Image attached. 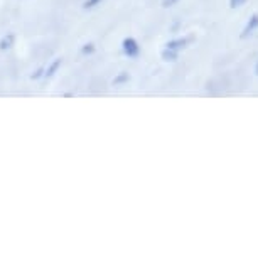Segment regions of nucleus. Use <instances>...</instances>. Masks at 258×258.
<instances>
[{
  "label": "nucleus",
  "instance_id": "obj_1",
  "mask_svg": "<svg viewBox=\"0 0 258 258\" xmlns=\"http://www.w3.org/2000/svg\"><path fill=\"white\" fill-rule=\"evenodd\" d=\"M121 51L126 57H137L140 54V46L137 42V39L134 37H125L121 42Z\"/></svg>",
  "mask_w": 258,
  "mask_h": 258
},
{
  "label": "nucleus",
  "instance_id": "obj_2",
  "mask_svg": "<svg viewBox=\"0 0 258 258\" xmlns=\"http://www.w3.org/2000/svg\"><path fill=\"white\" fill-rule=\"evenodd\" d=\"M255 29H258V14H253V16L248 19L246 26H245V29H243V32L240 34V37L241 39H246L248 36H251Z\"/></svg>",
  "mask_w": 258,
  "mask_h": 258
},
{
  "label": "nucleus",
  "instance_id": "obj_3",
  "mask_svg": "<svg viewBox=\"0 0 258 258\" xmlns=\"http://www.w3.org/2000/svg\"><path fill=\"white\" fill-rule=\"evenodd\" d=\"M189 44V39H184V37H177V39H170V41L165 44V47L167 49H172V51H182V49H186Z\"/></svg>",
  "mask_w": 258,
  "mask_h": 258
},
{
  "label": "nucleus",
  "instance_id": "obj_4",
  "mask_svg": "<svg viewBox=\"0 0 258 258\" xmlns=\"http://www.w3.org/2000/svg\"><path fill=\"white\" fill-rule=\"evenodd\" d=\"M14 41H16V36L14 34H6L2 39H0V51H7L14 46Z\"/></svg>",
  "mask_w": 258,
  "mask_h": 258
},
{
  "label": "nucleus",
  "instance_id": "obj_5",
  "mask_svg": "<svg viewBox=\"0 0 258 258\" xmlns=\"http://www.w3.org/2000/svg\"><path fill=\"white\" fill-rule=\"evenodd\" d=\"M162 59L164 61H167V62H174V61H177V51H172V49H167V47H165V49L162 51Z\"/></svg>",
  "mask_w": 258,
  "mask_h": 258
},
{
  "label": "nucleus",
  "instance_id": "obj_6",
  "mask_svg": "<svg viewBox=\"0 0 258 258\" xmlns=\"http://www.w3.org/2000/svg\"><path fill=\"white\" fill-rule=\"evenodd\" d=\"M61 64H62V61L61 59H56L54 62H52V64L47 68L46 70V73H44V76H47V78H51V76H54L56 75V71L59 70L61 68Z\"/></svg>",
  "mask_w": 258,
  "mask_h": 258
},
{
  "label": "nucleus",
  "instance_id": "obj_7",
  "mask_svg": "<svg viewBox=\"0 0 258 258\" xmlns=\"http://www.w3.org/2000/svg\"><path fill=\"white\" fill-rule=\"evenodd\" d=\"M128 80H130L128 73H120V75L116 76L115 80H113V85H115V86H118V85H123V83H126V81H128Z\"/></svg>",
  "mask_w": 258,
  "mask_h": 258
},
{
  "label": "nucleus",
  "instance_id": "obj_8",
  "mask_svg": "<svg viewBox=\"0 0 258 258\" xmlns=\"http://www.w3.org/2000/svg\"><path fill=\"white\" fill-rule=\"evenodd\" d=\"M95 52V44H85L81 47V54H85V56H90V54H93Z\"/></svg>",
  "mask_w": 258,
  "mask_h": 258
},
{
  "label": "nucleus",
  "instance_id": "obj_9",
  "mask_svg": "<svg viewBox=\"0 0 258 258\" xmlns=\"http://www.w3.org/2000/svg\"><path fill=\"white\" fill-rule=\"evenodd\" d=\"M246 4V0H230V7L231 9H240Z\"/></svg>",
  "mask_w": 258,
  "mask_h": 258
},
{
  "label": "nucleus",
  "instance_id": "obj_10",
  "mask_svg": "<svg viewBox=\"0 0 258 258\" xmlns=\"http://www.w3.org/2000/svg\"><path fill=\"white\" fill-rule=\"evenodd\" d=\"M177 2H179V0H162V7H164V9L174 7V6H176Z\"/></svg>",
  "mask_w": 258,
  "mask_h": 258
},
{
  "label": "nucleus",
  "instance_id": "obj_11",
  "mask_svg": "<svg viewBox=\"0 0 258 258\" xmlns=\"http://www.w3.org/2000/svg\"><path fill=\"white\" fill-rule=\"evenodd\" d=\"M101 2V0H86V4H85V9H93L96 7L98 4Z\"/></svg>",
  "mask_w": 258,
  "mask_h": 258
},
{
  "label": "nucleus",
  "instance_id": "obj_12",
  "mask_svg": "<svg viewBox=\"0 0 258 258\" xmlns=\"http://www.w3.org/2000/svg\"><path fill=\"white\" fill-rule=\"evenodd\" d=\"M42 75H44V73H42V70H37V71L32 75V80H37V78H41Z\"/></svg>",
  "mask_w": 258,
  "mask_h": 258
},
{
  "label": "nucleus",
  "instance_id": "obj_13",
  "mask_svg": "<svg viewBox=\"0 0 258 258\" xmlns=\"http://www.w3.org/2000/svg\"><path fill=\"white\" fill-rule=\"evenodd\" d=\"M255 75L258 76V62H256V66H255Z\"/></svg>",
  "mask_w": 258,
  "mask_h": 258
}]
</instances>
